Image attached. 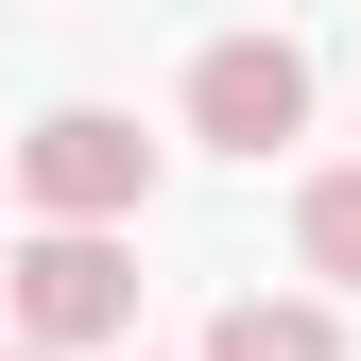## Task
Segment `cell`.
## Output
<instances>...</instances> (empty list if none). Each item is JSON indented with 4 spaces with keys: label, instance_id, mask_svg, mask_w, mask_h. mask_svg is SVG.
<instances>
[{
    "label": "cell",
    "instance_id": "cell-1",
    "mask_svg": "<svg viewBox=\"0 0 361 361\" xmlns=\"http://www.w3.org/2000/svg\"><path fill=\"white\" fill-rule=\"evenodd\" d=\"M0 293H18V344H121L138 327V258H121L104 224H35V241L0 258Z\"/></svg>",
    "mask_w": 361,
    "mask_h": 361
},
{
    "label": "cell",
    "instance_id": "cell-2",
    "mask_svg": "<svg viewBox=\"0 0 361 361\" xmlns=\"http://www.w3.org/2000/svg\"><path fill=\"white\" fill-rule=\"evenodd\" d=\"M18 190H35V224H121V207L155 190V138H138L121 104H52V121L18 138Z\"/></svg>",
    "mask_w": 361,
    "mask_h": 361
},
{
    "label": "cell",
    "instance_id": "cell-3",
    "mask_svg": "<svg viewBox=\"0 0 361 361\" xmlns=\"http://www.w3.org/2000/svg\"><path fill=\"white\" fill-rule=\"evenodd\" d=\"M293 121H310V52L293 35H207L190 52V138L207 155H276Z\"/></svg>",
    "mask_w": 361,
    "mask_h": 361
},
{
    "label": "cell",
    "instance_id": "cell-4",
    "mask_svg": "<svg viewBox=\"0 0 361 361\" xmlns=\"http://www.w3.org/2000/svg\"><path fill=\"white\" fill-rule=\"evenodd\" d=\"M207 361H344V310H310V293H241V310H207Z\"/></svg>",
    "mask_w": 361,
    "mask_h": 361
},
{
    "label": "cell",
    "instance_id": "cell-5",
    "mask_svg": "<svg viewBox=\"0 0 361 361\" xmlns=\"http://www.w3.org/2000/svg\"><path fill=\"white\" fill-rule=\"evenodd\" d=\"M293 258L327 293H361V172H310V190H293Z\"/></svg>",
    "mask_w": 361,
    "mask_h": 361
},
{
    "label": "cell",
    "instance_id": "cell-6",
    "mask_svg": "<svg viewBox=\"0 0 361 361\" xmlns=\"http://www.w3.org/2000/svg\"><path fill=\"white\" fill-rule=\"evenodd\" d=\"M0 361H52V344H0Z\"/></svg>",
    "mask_w": 361,
    "mask_h": 361
}]
</instances>
